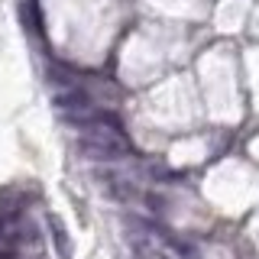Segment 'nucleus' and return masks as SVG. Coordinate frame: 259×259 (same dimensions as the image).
Masks as SVG:
<instances>
[{
	"label": "nucleus",
	"mask_w": 259,
	"mask_h": 259,
	"mask_svg": "<svg viewBox=\"0 0 259 259\" xmlns=\"http://www.w3.org/2000/svg\"><path fill=\"white\" fill-rule=\"evenodd\" d=\"M126 243L136 259H198L191 243L178 240L165 227H156L149 221H130Z\"/></svg>",
	"instance_id": "obj_1"
},
{
	"label": "nucleus",
	"mask_w": 259,
	"mask_h": 259,
	"mask_svg": "<svg viewBox=\"0 0 259 259\" xmlns=\"http://www.w3.org/2000/svg\"><path fill=\"white\" fill-rule=\"evenodd\" d=\"M78 149L94 162H117V159H126L133 152V146L113 120L88 117L78 123Z\"/></svg>",
	"instance_id": "obj_2"
},
{
	"label": "nucleus",
	"mask_w": 259,
	"mask_h": 259,
	"mask_svg": "<svg viewBox=\"0 0 259 259\" xmlns=\"http://www.w3.org/2000/svg\"><path fill=\"white\" fill-rule=\"evenodd\" d=\"M49 224H52V230H55V240H59V249H62V256L68 259V253H71V249H68V237H65V227H62V221H59V217H49Z\"/></svg>",
	"instance_id": "obj_3"
}]
</instances>
